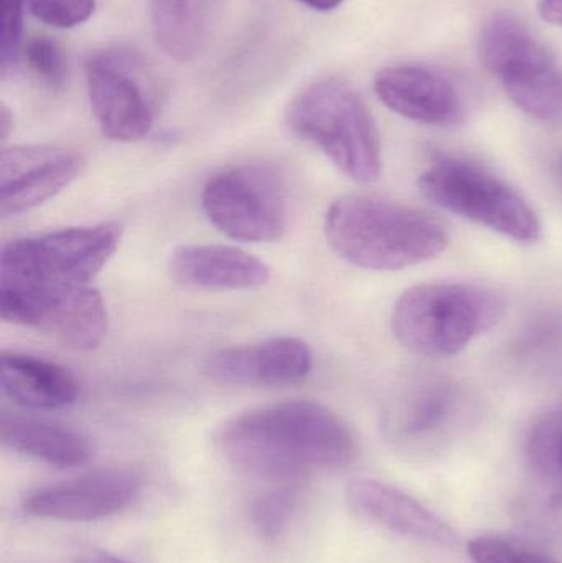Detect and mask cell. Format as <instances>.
Masks as SVG:
<instances>
[{"mask_svg": "<svg viewBox=\"0 0 562 563\" xmlns=\"http://www.w3.org/2000/svg\"><path fill=\"white\" fill-rule=\"evenodd\" d=\"M217 443L234 470L279 486L345 468L356 452L346 423L310 400L269 404L234 416L221 427Z\"/></svg>", "mask_w": 562, "mask_h": 563, "instance_id": "obj_1", "label": "cell"}, {"mask_svg": "<svg viewBox=\"0 0 562 563\" xmlns=\"http://www.w3.org/2000/svg\"><path fill=\"white\" fill-rule=\"evenodd\" d=\"M326 236L332 250L366 271H401L441 256L449 234L425 211L383 198L349 195L330 205Z\"/></svg>", "mask_w": 562, "mask_h": 563, "instance_id": "obj_2", "label": "cell"}, {"mask_svg": "<svg viewBox=\"0 0 562 563\" xmlns=\"http://www.w3.org/2000/svg\"><path fill=\"white\" fill-rule=\"evenodd\" d=\"M507 310L504 294L465 282L421 284L403 291L392 313L399 344L428 357L461 353L495 327Z\"/></svg>", "mask_w": 562, "mask_h": 563, "instance_id": "obj_3", "label": "cell"}, {"mask_svg": "<svg viewBox=\"0 0 562 563\" xmlns=\"http://www.w3.org/2000/svg\"><path fill=\"white\" fill-rule=\"evenodd\" d=\"M286 124L352 180L373 184L382 175L378 125L349 82L339 78L313 81L289 102Z\"/></svg>", "mask_w": 562, "mask_h": 563, "instance_id": "obj_4", "label": "cell"}, {"mask_svg": "<svg viewBox=\"0 0 562 563\" xmlns=\"http://www.w3.org/2000/svg\"><path fill=\"white\" fill-rule=\"evenodd\" d=\"M118 223L68 228L5 244L0 256V297H40L86 287L119 244Z\"/></svg>", "mask_w": 562, "mask_h": 563, "instance_id": "obj_5", "label": "cell"}, {"mask_svg": "<svg viewBox=\"0 0 562 563\" xmlns=\"http://www.w3.org/2000/svg\"><path fill=\"white\" fill-rule=\"evenodd\" d=\"M418 185L436 207L505 238L527 244L541 238L537 211L510 185L481 165L441 157L422 172Z\"/></svg>", "mask_w": 562, "mask_h": 563, "instance_id": "obj_6", "label": "cell"}, {"mask_svg": "<svg viewBox=\"0 0 562 563\" xmlns=\"http://www.w3.org/2000/svg\"><path fill=\"white\" fill-rule=\"evenodd\" d=\"M478 53L511 101L538 121L562 122V71L547 46L510 13L492 15L482 26Z\"/></svg>", "mask_w": 562, "mask_h": 563, "instance_id": "obj_7", "label": "cell"}, {"mask_svg": "<svg viewBox=\"0 0 562 563\" xmlns=\"http://www.w3.org/2000/svg\"><path fill=\"white\" fill-rule=\"evenodd\" d=\"M201 207L214 228L240 243H273L286 233V197L269 168L241 165L214 175Z\"/></svg>", "mask_w": 562, "mask_h": 563, "instance_id": "obj_8", "label": "cell"}, {"mask_svg": "<svg viewBox=\"0 0 562 563\" xmlns=\"http://www.w3.org/2000/svg\"><path fill=\"white\" fill-rule=\"evenodd\" d=\"M147 63L139 53L106 48L86 62V85L92 114L106 137L137 142L154 125L147 95Z\"/></svg>", "mask_w": 562, "mask_h": 563, "instance_id": "obj_9", "label": "cell"}, {"mask_svg": "<svg viewBox=\"0 0 562 563\" xmlns=\"http://www.w3.org/2000/svg\"><path fill=\"white\" fill-rule=\"evenodd\" d=\"M2 318L35 328L75 351H92L108 334L104 298L91 285L62 294L0 300Z\"/></svg>", "mask_w": 562, "mask_h": 563, "instance_id": "obj_10", "label": "cell"}, {"mask_svg": "<svg viewBox=\"0 0 562 563\" xmlns=\"http://www.w3.org/2000/svg\"><path fill=\"white\" fill-rule=\"evenodd\" d=\"M85 161L71 148L13 145L0 155V214L26 213L52 200L81 175Z\"/></svg>", "mask_w": 562, "mask_h": 563, "instance_id": "obj_11", "label": "cell"}, {"mask_svg": "<svg viewBox=\"0 0 562 563\" xmlns=\"http://www.w3.org/2000/svg\"><path fill=\"white\" fill-rule=\"evenodd\" d=\"M141 492L137 476L124 470L89 473L35 489L23 509L35 518L62 522H96L128 509Z\"/></svg>", "mask_w": 562, "mask_h": 563, "instance_id": "obj_12", "label": "cell"}, {"mask_svg": "<svg viewBox=\"0 0 562 563\" xmlns=\"http://www.w3.org/2000/svg\"><path fill=\"white\" fill-rule=\"evenodd\" d=\"M312 363L304 341L279 336L214 351L203 361V373L230 386L287 387L306 380Z\"/></svg>", "mask_w": 562, "mask_h": 563, "instance_id": "obj_13", "label": "cell"}, {"mask_svg": "<svg viewBox=\"0 0 562 563\" xmlns=\"http://www.w3.org/2000/svg\"><path fill=\"white\" fill-rule=\"evenodd\" d=\"M375 92L386 108L409 121L451 128L465 119L454 82L428 66H388L376 75Z\"/></svg>", "mask_w": 562, "mask_h": 563, "instance_id": "obj_14", "label": "cell"}, {"mask_svg": "<svg viewBox=\"0 0 562 563\" xmlns=\"http://www.w3.org/2000/svg\"><path fill=\"white\" fill-rule=\"evenodd\" d=\"M346 505L360 518L403 538L438 548L461 545L458 532L421 503L378 479L356 478L346 486Z\"/></svg>", "mask_w": 562, "mask_h": 563, "instance_id": "obj_15", "label": "cell"}, {"mask_svg": "<svg viewBox=\"0 0 562 563\" xmlns=\"http://www.w3.org/2000/svg\"><path fill=\"white\" fill-rule=\"evenodd\" d=\"M168 273L177 284L198 290H251L271 280L266 263L240 247L220 244L177 247Z\"/></svg>", "mask_w": 562, "mask_h": 563, "instance_id": "obj_16", "label": "cell"}, {"mask_svg": "<svg viewBox=\"0 0 562 563\" xmlns=\"http://www.w3.org/2000/svg\"><path fill=\"white\" fill-rule=\"evenodd\" d=\"M0 387L16 406L32 410H58L78 399L75 377L52 361L29 354L3 353Z\"/></svg>", "mask_w": 562, "mask_h": 563, "instance_id": "obj_17", "label": "cell"}, {"mask_svg": "<svg viewBox=\"0 0 562 563\" xmlns=\"http://www.w3.org/2000/svg\"><path fill=\"white\" fill-rule=\"evenodd\" d=\"M0 439L3 446L19 455L59 468L82 465L91 456V443L81 433L32 417L3 413Z\"/></svg>", "mask_w": 562, "mask_h": 563, "instance_id": "obj_18", "label": "cell"}, {"mask_svg": "<svg viewBox=\"0 0 562 563\" xmlns=\"http://www.w3.org/2000/svg\"><path fill=\"white\" fill-rule=\"evenodd\" d=\"M217 0H151L158 46L177 62H191L203 49Z\"/></svg>", "mask_w": 562, "mask_h": 563, "instance_id": "obj_19", "label": "cell"}, {"mask_svg": "<svg viewBox=\"0 0 562 563\" xmlns=\"http://www.w3.org/2000/svg\"><path fill=\"white\" fill-rule=\"evenodd\" d=\"M459 394L445 383H429L409 394L396 413L395 432L409 445L438 439L458 412Z\"/></svg>", "mask_w": 562, "mask_h": 563, "instance_id": "obj_20", "label": "cell"}, {"mask_svg": "<svg viewBox=\"0 0 562 563\" xmlns=\"http://www.w3.org/2000/svg\"><path fill=\"white\" fill-rule=\"evenodd\" d=\"M528 460L538 479L562 503V409L547 413L531 429Z\"/></svg>", "mask_w": 562, "mask_h": 563, "instance_id": "obj_21", "label": "cell"}, {"mask_svg": "<svg viewBox=\"0 0 562 563\" xmlns=\"http://www.w3.org/2000/svg\"><path fill=\"white\" fill-rule=\"evenodd\" d=\"M472 563H561L551 555L500 536H481L467 545Z\"/></svg>", "mask_w": 562, "mask_h": 563, "instance_id": "obj_22", "label": "cell"}, {"mask_svg": "<svg viewBox=\"0 0 562 563\" xmlns=\"http://www.w3.org/2000/svg\"><path fill=\"white\" fill-rule=\"evenodd\" d=\"M25 59L33 75L49 89L65 88L68 65L62 46L48 36H36L26 45Z\"/></svg>", "mask_w": 562, "mask_h": 563, "instance_id": "obj_23", "label": "cell"}, {"mask_svg": "<svg viewBox=\"0 0 562 563\" xmlns=\"http://www.w3.org/2000/svg\"><path fill=\"white\" fill-rule=\"evenodd\" d=\"M294 506L296 495L286 486H280L279 489H274L257 499L253 506V521L261 536L267 541H276L287 528Z\"/></svg>", "mask_w": 562, "mask_h": 563, "instance_id": "obj_24", "label": "cell"}, {"mask_svg": "<svg viewBox=\"0 0 562 563\" xmlns=\"http://www.w3.org/2000/svg\"><path fill=\"white\" fill-rule=\"evenodd\" d=\"M40 22L55 29H75L95 13L96 0H26Z\"/></svg>", "mask_w": 562, "mask_h": 563, "instance_id": "obj_25", "label": "cell"}, {"mask_svg": "<svg viewBox=\"0 0 562 563\" xmlns=\"http://www.w3.org/2000/svg\"><path fill=\"white\" fill-rule=\"evenodd\" d=\"M0 69L9 75L19 62L23 35V0H0Z\"/></svg>", "mask_w": 562, "mask_h": 563, "instance_id": "obj_26", "label": "cell"}, {"mask_svg": "<svg viewBox=\"0 0 562 563\" xmlns=\"http://www.w3.org/2000/svg\"><path fill=\"white\" fill-rule=\"evenodd\" d=\"M538 13L544 22L562 26V0H540Z\"/></svg>", "mask_w": 562, "mask_h": 563, "instance_id": "obj_27", "label": "cell"}, {"mask_svg": "<svg viewBox=\"0 0 562 563\" xmlns=\"http://www.w3.org/2000/svg\"><path fill=\"white\" fill-rule=\"evenodd\" d=\"M13 129V114L5 104L0 106V135L3 141L9 137Z\"/></svg>", "mask_w": 562, "mask_h": 563, "instance_id": "obj_28", "label": "cell"}, {"mask_svg": "<svg viewBox=\"0 0 562 563\" xmlns=\"http://www.w3.org/2000/svg\"><path fill=\"white\" fill-rule=\"evenodd\" d=\"M297 2L304 3L309 9L319 10V12H330V10L337 9L343 0H297Z\"/></svg>", "mask_w": 562, "mask_h": 563, "instance_id": "obj_29", "label": "cell"}, {"mask_svg": "<svg viewBox=\"0 0 562 563\" xmlns=\"http://www.w3.org/2000/svg\"><path fill=\"white\" fill-rule=\"evenodd\" d=\"M78 563H125L119 561L114 555L104 554V552H91V554L85 555Z\"/></svg>", "mask_w": 562, "mask_h": 563, "instance_id": "obj_30", "label": "cell"}, {"mask_svg": "<svg viewBox=\"0 0 562 563\" xmlns=\"http://www.w3.org/2000/svg\"><path fill=\"white\" fill-rule=\"evenodd\" d=\"M558 167H560V175H561V180H562V157H561L560 164H558Z\"/></svg>", "mask_w": 562, "mask_h": 563, "instance_id": "obj_31", "label": "cell"}]
</instances>
